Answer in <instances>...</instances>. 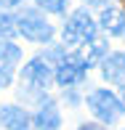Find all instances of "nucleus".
I'll return each instance as SVG.
<instances>
[{"instance_id":"nucleus-1","label":"nucleus","mask_w":125,"mask_h":130,"mask_svg":"<svg viewBox=\"0 0 125 130\" xmlns=\"http://www.w3.org/2000/svg\"><path fill=\"white\" fill-rule=\"evenodd\" d=\"M16 27H19V35L29 43H51L53 35H56V29L48 19H45L43 13H40L37 8H21L19 13H16Z\"/></svg>"},{"instance_id":"nucleus-2","label":"nucleus","mask_w":125,"mask_h":130,"mask_svg":"<svg viewBox=\"0 0 125 130\" xmlns=\"http://www.w3.org/2000/svg\"><path fill=\"white\" fill-rule=\"evenodd\" d=\"M96 32H99V21L93 19L85 8H77V11L69 13L67 24H64V45L77 48V45L93 43V40H96Z\"/></svg>"},{"instance_id":"nucleus-3","label":"nucleus","mask_w":125,"mask_h":130,"mask_svg":"<svg viewBox=\"0 0 125 130\" xmlns=\"http://www.w3.org/2000/svg\"><path fill=\"white\" fill-rule=\"evenodd\" d=\"M88 109H91V114L96 117L101 125H115V122L122 117L125 106H122V101L112 90L99 88V90H91V93H88Z\"/></svg>"},{"instance_id":"nucleus-4","label":"nucleus","mask_w":125,"mask_h":130,"mask_svg":"<svg viewBox=\"0 0 125 130\" xmlns=\"http://www.w3.org/2000/svg\"><path fill=\"white\" fill-rule=\"evenodd\" d=\"M21 77H24V82H27V85L45 90V88H48L51 82L56 80V69H51V64L45 61L43 56H37V58H32V61H29L27 67H24Z\"/></svg>"},{"instance_id":"nucleus-5","label":"nucleus","mask_w":125,"mask_h":130,"mask_svg":"<svg viewBox=\"0 0 125 130\" xmlns=\"http://www.w3.org/2000/svg\"><path fill=\"white\" fill-rule=\"evenodd\" d=\"M85 72H88V69L82 67L75 56H69V53H67V56L56 64V82H59L61 88H72L75 82H80L82 77H85Z\"/></svg>"},{"instance_id":"nucleus-6","label":"nucleus","mask_w":125,"mask_h":130,"mask_svg":"<svg viewBox=\"0 0 125 130\" xmlns=\"http://www.w3.org/2000/svg\"><path fill=\"white\" fill-rule=\"evenodd\" d=\"M101 77L112 85L122 88L125 85V53L117 51V53H109V56L101 61Z\"/></svg>"},{"instance_id":"nucleus-7","label":"nucleus","mask_w":125,"mask_h":130,"mask_svg":"<svg viewBox=\"0 0 125 130\" xmlns=\"http://www.w3.org/2000/svg\"><path fill=\"white\" fill-rule=\"evenodd\" d=\"M0 125L5 130H32V117L21 106H0Z\"/></svg>"},{"instance_id":"nucleus-8","label":"nucleus","mask_w":125,"mask_h":130,"mask_svg":"<svg viewBox=\"0 0 125 130\" xmlns=\"http://www.w3.org/2000/svg\"><path fill=\"white\" fill-rule=\"evenodd\" d=\"M32 122H35L37 130H59L61 127V114H59V109H56V101L45 98V101L40 104V109L35 111Z\"/></svg>"},{"instance_id":"nucleus-9","label":"nucleus","mask_w":125,"mask_h":130,"mask_svg":"<svg viewBox=\"0 0 125 130\" xmlns=\"http://www.w3.org/2000/svg\"><path fill=\"white\" fill-rule=\"evenodd\" d=\"M99 27L104 29V32H109L112 37H122V35H125V11H122V8H112V5H106V8L101 11Z\"/></svg>"},{"instance_id":"nucleus-10","label":"nucleus","mask_w":125,"mask_h":130,"mask_svg":"<svg viewBox=\"0 0 125 130\" xmlns=\"http://www.w3.org/2000/svg\"><path fill=\"white\" fill-rule=\"evenodd\" d=\"M19 61H21V48L16 43L3 40V43H0V64L13 69V64H19Z\"/></svg>"},{"instance_id":"nucleus-11","label":"nucleus","mask_w":125,"mask_h":130,"mask_svg":"<svg viewBox=\"0 0 125 130\" xmlns=\"http://www.w3.org/2000/svg\"><path fill=\"white\" fill-rule=\"evenodd\" d=\"M16 29H19V27H16V16H13V13H5V11H0V40L11 37Z\"/></svg>"},{"instance_id":"nucleus-12","label":"nucleus","mask_w":125,"mask_h":130,"mask_svg":"<svg viewBox=\"0 0 125 130\" xmlns=\"http://www.w3.org/2000/svg\"><path fill=\"white\" fill-rule=\"evenodd\" d=\"M35 5L43 8V11H48V13H67L69 0H35Z\"/></svg>"},{"instance_id":"nucleus-13","label":"nucleus","mask_w":125,"mask_h":130,"mask_svg":"<svg viewBox=\"0 0 125 130\" xmlns=\"http://www.w3.org/2000/svg\"><path fill=\"white\" fill-rule=\"evenodd\" d=\"M11 80H13L11 67H3V64H0V90H5V88L11 85Z\"/></svg>"},{"instance_id":"nucleus-14","label":"nucleus","mask_w":125,"mask_h":130,"mask_svg":"<svg viewBox=\"0 0 125 130\" xmlns=\"http://www.w3.org/2000/svg\"><path fill=\"white\" fill-rule=\"evenodd\" d=\"M77 130H106L104 125H99V122H82Z\"/></svg>"},{"instance_id":"nucleus-15","label":"nucleus","mask_w":125,"mask_h":130,"mask_svg":"<svg viewBox=\"0 0 125 130\" xmlns=\"http://www.w3.org/2000/svg\"><path fill=\"white\" fill-rule=\"evenodd\" d=\"M85 5H93V8H106L109 0H85Z\"/></svg>"},{"instance_id":"nucleus-16","label":"nucleus","mask_w":125,"mask_h":130,"mask_svg":"<svg viewBox=\"0 0 125 130\" xmlns=\"http://www.w3.org/2000/svg\"><path fill=\"white\" fill-rule=\"evenodd\" d=\"M120 101H122V106H125V85L120 88Z\"/></svg>"},{"instance_id":"nucleus-17","label":"nucleus","mask_w":125,"mask_h":130,"mask_svg":"<svg viewBox=\"0 0 125 130\" xmlns=\"http://www.w3.org/2000/svg\"><path fill=\"white\" fill-rule=\"evenodd\" d=\"M120 3H122V11H125V0H120Z\"/></svg>"}]
</instances>
